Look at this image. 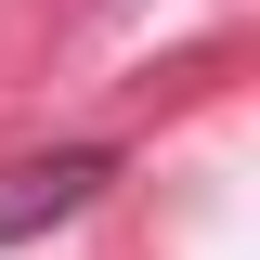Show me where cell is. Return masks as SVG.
<instances>
[{
  "instance_id": "obj_1",
  "label": "cell",
  "mask_w": 260,
  "mask_h": 260,
  "mask_svg": "<svg viewBox=\"0 0 260 260\" xmlns=\"http://www.w3.org/2000/svg\"><path fill=\"white\" fill-rule=\"evenodd\" d=\"M104 182H117V143H39V156H13V169H0V247L65 234Z\"/></svg>"
}]
</instances>
